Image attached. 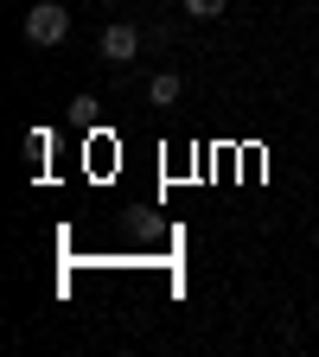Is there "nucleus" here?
I'll use <instances>...</instances> for the list:
<instances>
[{
  "label": "nucleus",
  "instance_id": "nucleus-3",
  "mask_svg": "<svg viewBox=\"0 0 319 357\" xmlns=\"http://www.w3.org/2000/svg\"><path fill=\"white\" fill-rule=\"evenodd\" d=\"M179 89H186V83H179V70H160V77L147 83V102H154V109H172Z\"/></svg>",
  "mask_w": 319,
  "mask_h": 357
},
{
  "label": "nucleus",
  "instance_id": "nucleus-1",
  "mask_svg": "<svg viewBox=\"0 0 319 357\" xmlns=\"http://www.w3.org/2000/svg\"><path fill=\"white\" fill-rule=\"evenodd\" d=\"M26 38L32 45H64L71 38V7H58V0H38V7H26Z\"/></svg>",
  "mask_w": 319,
  "mask_h": 357
},
{
  "label": "nucleus",
  "instance_id": "nucleus-2",
  "mask_svg": "<svg viewBox=\"0 0 319 357\" xmlns=\"http://www.w3.org/2000/svg\"><path fill=\"white\" fill-rule=\"evenodd\" d=\"M96 52H103V64H128V58H141V32H134L128 20H115V26H103Z\"/></svg>",
  "mask_w": 319,
  "mask_h": 357
},
{
  "label": "nucleus",
  "instance_id": "nucleus-5",
  "mask_svg": "<svg viewBox=\"0 0 319 357\" xmlns=\"http://www.w3.org/2000/svg\"><path fill=\"white\" fill-rule=\"evenodd\" d=\"M223 7H230V0H186V13H192V20H217Z\"/></svg>",
  "mask_w": 319,
  "mask_h": 357
},
{
  "label": "nucleus",
  "instance_id": "nucleus-4",
  "mask_svg": "<svg viewBox=\"0 0 319 357\" xmlns=\"http://www.w3.org/2000/svg\"><path fill=\"white\" fill-rule=\"evenodd\" d=\"M45 153H52V128H32V134H26V160L45 166Z\"/></svg>",
  "mask_w": 319,
  "mask_h": 357
}]
</instances>
